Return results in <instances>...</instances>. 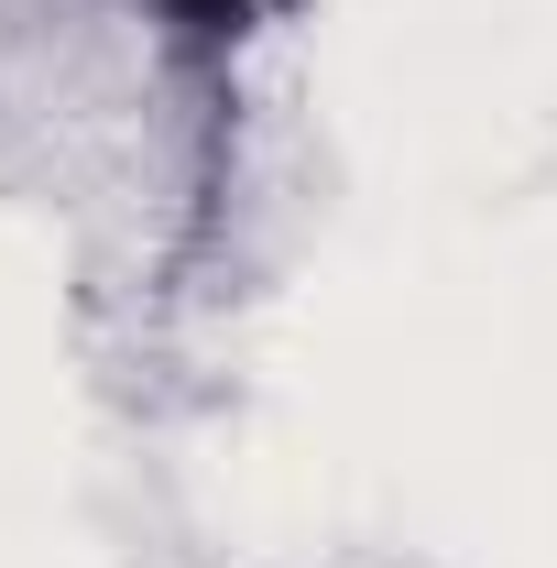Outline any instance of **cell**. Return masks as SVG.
<instances>
[{"mask_svg":"<svg viewBox=\"0 0 557 568\" xmlns=\"http://www.w3.org/2000/svg\"><path fill=\"white\" fill-rule=\"evenodd\" d=\"M153 11H164L186 44H241V33L263 22V0H153Z\"/></svg>","mask_w":557,"mask_h":568,"instance_id":"cell-1","label":"cell"}]
</instances>
